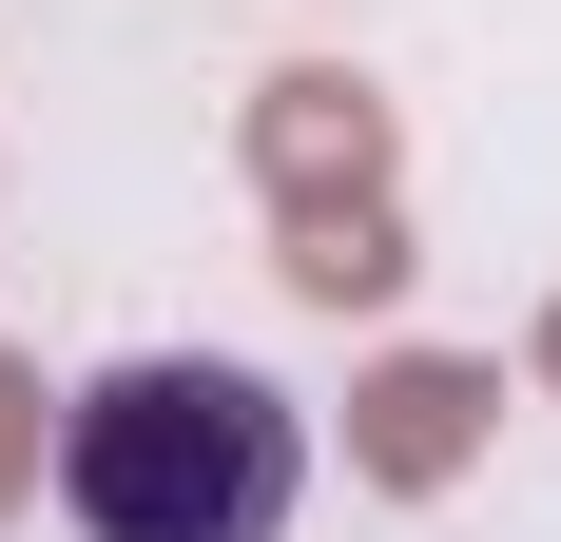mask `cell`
Here are the masks:
<instances>
[{
    "label": "cell",
    "mask_w": 561,
    "mask_h": 542,
    "mask_svg": "<svg viewBox=\"0 0 561 542\" xmlns=\"http://www.w3.org/2000/svg\"><path fill=\"white\" fill-rule=\"evenodd\" d=\"M290 485H310V427H290L252 369H214V349L98 369L58 407V504H78V542H290Z\"/></svg>",
    "instance_id": "6da1fadb"
}]
</instances>
